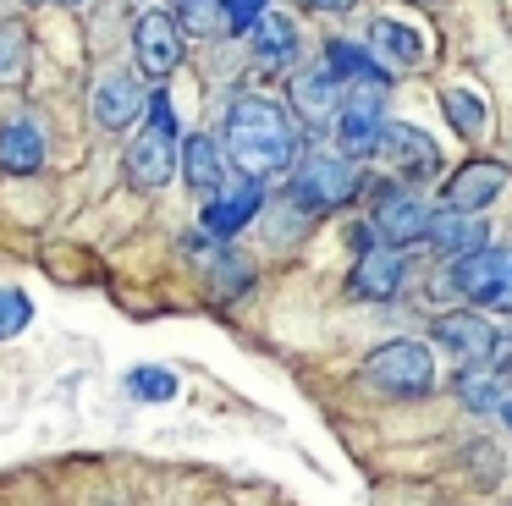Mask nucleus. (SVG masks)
<instances>
[{"mask_svg":"<svg viewBox=\"0 0 512 506\" xmlns=\"http://www.w3.org/2000/svg\"><path fill=\"white\" fill-rule=\"evenodd\" d=\"M287 94H292V110H298L303 127H331L336 105H342V83H336V72L325 61L320 66H298Z\"/></svg>","mask_w":512,"mask_h":506,"instance_id":"2eb2a0df","label":"nucleus"},{"mask_svg":"<svg viewBox=\"0 0 512 506\" xmlns=\"http://www.w3.org/2000/svg\"><path fill=\"white\" fill-rule=\"evenodd\" d=\"M446 292L468 297V303L512 308V253H501V248L457 253L452 270H446Z\"/></svg>","mask_w":512,"mask_h":506,"instance_id":"423d86ee","label":"nucleus"},{"mask_svg":"<svg viewBox=\"0 0 512 506\" xmlns=\"http://www.w3.org/2000/svg\"><path fill=\"white\" fill-rule=\"evenodd\" d=\"M177 391H182L177 374L160 369V363H133V369H127V396H133V402H171Z\"/></svg>","mask_w":512,"mask_h":506,"instance_id":"5701e85b","label":"nucleus"},{"mask_svg":"<svg viewBox=\"0 0 512 506\" xmlns=\"http://www.w3.org/2000/svg\"><path fill=\"white\" fill-rule=\"evenodd\" d=\"M369 50H375L380 66L391 72H413L424 61V33L413 22H397V17H375L369 22Z\"/></svg>","mask_w":512,"mask_h":506,"instance_id":"6ab92c4d","label":"nucleus"},{"mask_svg":"<svg viewBox=\"0 0 512 506\" xmlns=\"http://www.w3.org/2000/svg\"><path fill=\"white\" fill-rule=\"evenodd\" d=\"M23 6H45V0H23Z\"/></svg>","mask_w":512,"mask_h":506,"instance_id":"7c9ffc66","label":"nucleus"},{"mask_svg":"<svg viewBox=\"0 0 512 506\" xmlns=\"http://www.w3.org/2000/svg\"><path fill=\"white\" fill-rule=\"evenodd\" d=\"M144 105H149V88H144V77L127 72V66H111V72L89 88V116H94V127H105V132L138 127V121H144Z\"/></svg>","mask_w":512,"mask_h":506,"instance_id":"1a4fd4ad","label":"nucleus"},{"mask_svg":"<svg viewBox=\"0 0 512 506\" xmlns=\"http://www.w3.org/2000/svg\"><path fill=\"white\" fill-rule=\"evenodd\" d=\"M61 6H89V0H61Z\"/></svg>","mask_w":512,"mask_h":506,"instance_id":"c756f323","label":"nucleus"},{"mask_svg":"<svg viewBox=\"0 0 512 506\" xmlns=\"http://www.w3.org/2000/svg\"><path fill=\"white\" fill-rule=\"evenodd\" d=\"M325 66L336 72V83H386V66L375 61V50L353 39H325Z\"/></svg>","mask_w":512,"mask_h":506,"instance_id":"412c9836","label":"nucleus"},{"mask_svg":"<svg viewBox=\"0 0 512 506\" xmlns=\"http://www.w3.org/2000/svg\"><path fill=\"white\" fill-rule=\"evenodd\" d=\"M303 39H298V22L281 17V11H265V17L248 28V55H254V66H265V72H287L292 61H298Z\"/></svg>","mask_w":512,"mask_h":506,"instance_id":"f3484780","label":"nucleus"},{"mask_svg":"<svg viewBox=\"0 0 512 506\" xmlns=\"http://www.w3.org/2000/svg\"><path fill=\"white\" fill-rule=\"evenodd\" d=\"M457 391H463V402H468V407H479V413H490V407L507 402V396H501V374L490 369V363H474V369H463Z\"/></svg>","mask_w":512,"mask_h":506,"instance_id":"393cba45","label":"nucleus"},{"mask_svg":"<svg viewBox=\"0 0 512 506\" xmlns=\"http://www.w3.org/2000/svg\"><path fill=\"white\" fill-rule=\"evenodd\" d=\"M435 341H441L446 352H452L463 369H474V363H490V369H501V363L512 358V330H496L485 314H468V308H457V314H441L435 319Z\"/></svg>","mask_w":512,"mask_h":506,"instance_id":"39448f33","label":"nucleus"},{"mask_svg":"<svg viewBox=\"0 0 512 506\" xmlns=\"http://www.w3.org/2000/svg\"><path fill=\"white\" fill-rule=\"evenodd\" d=\"M419 242H430L435 253L457 259V253L485 248V220H479V215H463V209H441V215H430V226H424Z\"/></svg>","mask_w":512,"mask_h":506,"instance_id":"aec40b11","label":"nucleus"},{"mask_svg":"<svg viewBox=\"0 0 512 506\" xmlns=\"http://www.w3.org/2000/svg\"><path fill=\"white\" fill-rule=\"evenodd\" d=\"M28 66V28L23 17H0V83H17Z\"/></svg>","mask_w":512,"mask_h":506,"instance_id":"b1692460","label":"nucleus"},{"mask_svg":"<svg viewBox=\"0 0 512 506\" xmlns=\"http://www.w3.org/2000/svg\"><path fill=\"white\" fill-rule=\"evenodd\" d=\"M364 385L380 396H430L435 391V358L424 341H386V347H375L364 358Z\"/></svg>","mask_w":512,"mask_h":506,"instance_id":"7ed1b4c3","label":"nucleus"},{"mask_svg":"<svg viewBox=\"0 0 512 506\" xmlns=\"http://www.w3.org/2000/svg\"><path fill=\"white\" fill-rule=\"evenodd\" d=\"M221 149H226V165H237L243 176L265 182V176H281L298 165L303 154V138H298V116L287 105L265 94H237L226 105V121H221Z\"/></svg>","mask_w":512,"mask_h":506,"instance_id":"f257e3e1","label":"nucleus"},{"mask_svg":"<svg viewBox=\"0 0 512 506\" xmlns=\"http://www.w3.org/2000/svg\"><path fill=\"white\" fill-rule=\"evenodd\" d=\"M215 11H221V33L248 39V28L270 11V0H215Z\"/></svg>","mask_w":512,"mask_h":506,"instance_id":"bb28decb","label":"nucleus"},{"mask_svg":"<svg viewBox=\"0 0 512 506\" xmlns=\"http://www.w3.org/2000/svg\"><path fill=\"white\" fill-rule=\"evenodd\" d=\"M369 154H380L402 182H430V176L441 171V149H435V138L424 127H408V121H380Z\"/></svg>","mask_w":512,"mask_h":506,"instance_id":"0eeeda50","label":"nucleus"},{"mask_svg":"<svg viewBox=\"0 0 512 506\" xmlns=\"http://www.w3.org/2000/svg\"><path fill=\"white\" fill-rule=\"evenodd\" d=\"M34 325V297L23 286H0V341H17Z\"/></svg>","mask_w":512,"mask_h":506,"instance_id":"a878e982","label":"nucleus"},{"mask_svg":"<svg viewBox=\"0 0 512 506\" xmlns=\"http://www.w3.org/2000/svg\"><path fill=\"white\" fill-rule=\"evenodd\" d=\"M364 193V171H358L353 154H298L292 165V187L287 198L303 215H325V209H342Z\"/></svg>","mask_w":512,"mask_h":506,"instance_id":"f03ea898","label":"nucleus"},{"mask_svg":"<svg viewBox=\"0 0 512 506\" xmlns=\"http://www.w3.org/2000/svg\"><path fill=\"white\" fill-rule=\"evenodd\" d=\"M182 39H188V28H182L177 11H166V6L138 11L133 28H127L138 77H149V83H171V72L182 66Z\"/></svg>","mask_w":512,"mask_h":506,"instance_id":"20e7f679","label":"nucleus"},{"mask_svg":"<svg viewBox=\"0 0 512 506\" xmlns=\"http://www.w3.org/2000/svg\"><path fill=\"white\" fill-rule=\"evenodd\" d=\"M177 171H182V182H188L199 198H215L226 187V149H221V138H210V132L182 138L177 143Z\"/></svg>","mask_w":512,"mask_h":506,"instance_id":"dca6fc26","label":"nucleus"},{"mask_svg":"<svg viewBox=\"0 0 512 506\" xmlns=\"http://www.w3.org/2000/svg\"><path fill=\"white\" fill-rule=\"evenodd\" d=\"M182 6H199V0H182Z\"/></svg>","mask_w":512,"mask_h":506,"instance_id":"2f4dec72","label":"nucleus"},{"mask_svg":"<svg viewBox=\"0 0 512 506\" xmlns=\"http://www.w3.org/2000/svg\"><path fill=\"white\" fill-rule=\"evenodd\" d=\"M501 418H507V429H512V396H507V402H501Z\"/></svg>","mask_w":512,"mask_h":506,"instance_id":"c85d7f7f","label":"nucleus"},{"mask_svg":"<svg viewBox=\"0 0 512 506\" xmlns=\"http://www.w3.org/2000/svg\"><path fill=\"white\" fill-rule=\"evenodd\" d=\"M265 209V182H254V176H243L237 187H221L215 198H204V231L221 242H232L237 231L248 226V220Z\"/></svg>","mask_w":512,"mask_h":506,"instance_id":"4468645a","label":"nucleus"},{"mask_svg":"<svg viewBox=\"0 0 512 506\" xmlns=\"http://www.w3.org/2000/svg\"><path fill=\"white\" fill-rule=\"evenodd\" d=\"M380 110H386V83H342V105H336V138H342L347 154H369L380 132Z\"/></svg>","mask_w":512,"mask_h":506,"instance_id":"9d476101","label":"nucleus"},{"mask_svg":"<svg viewBox=\"0 0 512 506\" xmlns=\"http://www.w3.org/2000/svg\"><path fill=\"white\" fill-rule=\"evenodd\" d=\"M45 154H50V138L34 116H12L0 127V171L6 176H34L45 171Z\"/></svg>","mask_w":512,"mask_h":506,"instance_id":"a211bd4d","label":"nucleus"},{"mask_svg":"<svg viewBox=\"0 0 512 506\" xmlns=\"http://www.w3.org/2000/svg\"><path fill=\"white\" fill-rule=\"evenodd\" d=\"M369 226H375L380 242L408 248V242H419L424 226H430V204H424L413 187H380L375 204H369Z\"/></svg>","mask_w":512,"mask_h":506,"instance_id":"9b49d317","label":"nucleus"},{"mask_svg":"<svg viewBox=\"0 0 512 506\" xmlns=\"http://www.w3.org/2000/svg\"><path fill=\"white\" fill-rule=\"evenodd\" d=\"M501 193H507V165H501V160H468L463 171H452V176H446V187H441L446 209H463V215L490 209Z\"/></svg>","mask_w":512,"mask_h":506,"instance_id":"ddd939ff","label":"nucleus"},{"mask_svg":"<svg viewBox=\"0 0 512 506\" xmlns=\"http://www.w3.org/2000/svg\"><path fill=\"white\" fill-rule=\"evenodd\" d=\"M441 105H446V121H452L463 138H485V127H490L485 94H474V88H446Z\"/></svg>","mask_w":512,"mask_h":506,"instance_id":"4be33fe9","label":"nucleus"},{"mask_svg":"<svg viewBox=\"0 0 512 506\" xmlns=\"http://www.w3.org/2000/svg\"><path fill=\"white\" fill-rule=\"evenodd\" d=\"M303 6H309V11H353L358 0H303Z\"/></svg>","mask_w":512,"mask_h":506,"instance_id":"cd10ccee","label":"nucleus"},{"mask_svg":"<svg viewBox=\"0 0 512 506\" xmlns=\"http://www.w3.org/2000/svg\"><path fill=\"white\" fill-rule=\"evenodd\" d=\"M177 143H182V132L160 127V121H144V127L133 132V143L122 149L127 182H133V187H144V193L166 187L171 176H177Z\"/></svg>","mask_w":512,"mask_h":506,"instance_id":"6e6552de","label":"nucleus"},{"mask_svg":"<svg viewBox=\"0 0 512 506\" xmlns=\"http://www.w3.org/2000/svg\"><path fill=\"white\" fill-rule=\"evenodd\" d=\"M402 275H408V259H402L397 242H369L347 275V292L364 297V303H386V297H397Z\"/></svg>","mask_w":512,"mask_h":506,"instance_id":"f8f14e48","label":"nucleus"}]
</instances>
